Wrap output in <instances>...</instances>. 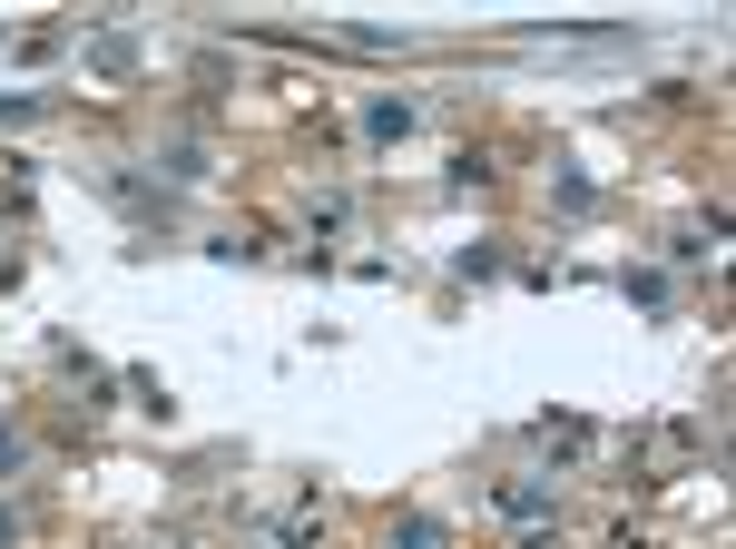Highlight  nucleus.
I'll return each mask as SVG.
<instances>
[{"instance_id":"obj_1","label":"nucleus","mask_w":736,"mask_h":549,"mask_svg":"<svg viewBox=\"0 0 736 549\" xmlns=\"http://www.w3.org/2000/svg\"><path fill=\"white\" fill-rule=\"evenodd\" d=\"M403 549H442V530H433V520H413V530H403Z\"/></svg>"}]
</instances>
